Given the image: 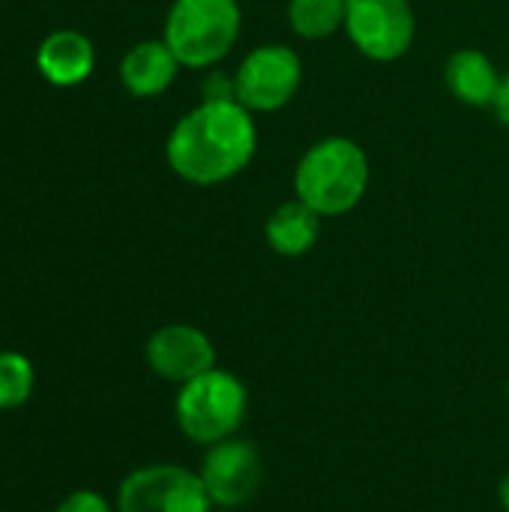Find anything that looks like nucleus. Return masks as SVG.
<instances>
[{"instance_id": "16", "label": "nucleus", "mask_w": 509, "mask_h": 512, "mask_svg": "<svg viewBox=\"0 0 509 512\" xmlns=\"http://www.w3.org/2000/svg\"><path fill=\"white\" fill-rule=\"evenodd\" d=\"M201 99L207 102H228V99H237V81H234V72H225V69H207L204 81H201Z\"/></svg>"}, {"instance_id": "5", "label": "nucleus", "mask_w": 509, "mask_h": 512, "mask_svg": "<svg viewBox=\"0 0 509 512\" xmlns=\"http://www.w3.org/2000/svg\"><path fill=\"white\" fill-rule=\"evenodd\" d=\"M345 36L372 63L402 60L417 39V12L411 0H348Z\"/></svg>"}, {"instance_id": "19", "label": "nucleus", "mask_w": 509, "mask_h": 512, "mask_svg": "<svg viewBox=\"0 0 509 512\" xmlns=\"http://www.w3.org/2000/svg\"><path fill=\"white\" fill-rule=\"evenodd\" d=\"M498 501H501L504 512H509V471L501 477V483H498Z\"/></svg>"}, {"instance_id": "9", "label": "nucleus", "mask_w": 509, "mask_h": 512, "mask_svg": "<svg viewBox=\"0 0 509 512\" xmlns=\"http://www.w3.org/2000/svg\"><path fill=\"white\" fill-rule=\"evenodd\" d=\"M144 354L156 378L180 384V387L216 369L213 339L201 327H192V324H165L153 330Z\"/></svg>"}, {"instance_id": "1", "label": "nucleus", "mask_w": 509, "mask_h": 512, "mask_svg": "<svg viewBox=\"0 0 509 512\" xmlns=\"http://www.w3.org/2000/svg\"><path fill=\"white\" fill-rule=\"evenodd\" d=\"M258 153V123L237 99L207 102L189 108L168 132V168L201 189L222 186L240 177Z\"/></svg>"}, {"instance_id": "21", "label": "nucleus", "mask_w": 509, "mask_h": 512, "mask_svg": "<svg viewBox=\"0 0 509 512\" xmlns=\"http://www.w3.org/2000/svg\"><path fill=\"white\" fill-rule=\"evenodd\" d=\"M507 402H509V384H507Z\"/></svg>"}, {"instance_id": "8", "label": "nucleus", "mask_w": 509, "mask_h": 512, "mask_svg": "<svg viewBox=\"0 0 509 512\" xmlns=\"http://www.w3.org/2000/svg\"><path fill=\"white\" fill-rule=\"evenodd\" d=\"M198 477L213 507L237 510L258 495L264 483V459L252 441L234 435L228 441L207 447Z\"/></svg>"}, {"instance_id": "6", "label": "nucleus", "mask_w": 509, "mask_h": 512, "mask_svg": "<svg viewBox=\"0 0 509 512\" xmlns=\"http://www.w3.org/2000/svg\"><path fill=\"white\" fill-rule=\"evenodd\" d=\"M237 102L252 114H273L294 102L303 84V60L285 42L255 45L234 69Z\"/></svg>"}, {"instance_id": "4", "label": "nucleus", "mask_w": 509, "mask_h": 512, "mask_svg": "<svg viewBox=\"0 0 509 512\" xmlns=\"http://www.w3.org/2000/svg\"><path fill=\"white\" fill-rule=\"evenodd\" d=\"M249 411L246 384L228 369H210L183 384L174 399V417L180 432L201 447H213L237 435Z\"/></svg>"}, {"instance_id": "10", "label": "nucleus", "mask_w": 509, "mask_h": 512, "mask_svg": "<svg viewBox=\"0 0 509 512\" xmlns=\"http://www.w3.org/2000/svg\"><path fill=\"white\" fill-rule=\"evenodd\" d=\"M36 69L54 87H78L96 69V48L81 30H54L42 39L36 51Z\"/></svg>"}, {"instance_id": "17", "label": "nucleus", "mask_w": 509, "mask_h": 512, "mask_svg": "<svg viewBox=\"0 0 509 512\" xmlns=\"http://www.w3.org/2000/svg\"><path fill=\"white\" fill-rule=\"evenodd\" d=\"M54 512H114L111 504L99 495V492H90V489H78L72 495H66L57 510Z\"/></svg>"}, {"instance_id": "2", "label": "nucleus", "mask_w": 509, "mask_h": 512, "mask_svg": "<svg viewBox=\"0 0 509 512\" xmlns=\"http://www.w3.org/2000/svg\"><path fill=\"white\" fill-rule=\"evenodd\" d=\"M369 156L348 135L312 141L294 168V198L309 204L321 219L348 216L369 192Z\"/></svg>"}, {"instance_id": "13", "label": "nucleus", "mask_w": 509, "mask_h": 512, "mask_svg": "<svg viewBox=\"0 0 509 512\" xmlns=\"http://www.w3.org/2000/svg\"><path fill=\"white\" fill-rule=\"evenodd\" d=\"M321 237V216L300 198L282 201L264 222L267 246L282 258H303Z\"/></svg>"}, {"instance_id": "18", "label": "nucleus", "mask_w": 509, "mask_h": 512, "mask_svg": "<svg viewBox=\"0 0 509 512\" xmlns=\"http://www.w3.org/2000/svg\"><path fill=\"white\" fill-rule=\"evenodd\" d=\"M492 111H495L498 123L509 129V72L504 75V78H501V90H498V96H495V105H492Z\"/></svg>"}, {"instance_id": "7", "label": "nucleus", "mask_w": 509, "mask_h": 512, "mask_svg": "<svg viewBox=\"0 0 509 512\" xmlns=\"http://www.w3.org/2000/svg\"><path fill=\"white\" fill-rule=\"evenodd\" d=\"M210 495L183 465H147L132 471L117 489V512H210Z\"/></svg>"}, {"instance_id": "11", "label": "nucleus", "mask_w": 509, "mask_h": 512, "mask_svg": "<svg viewBox=\"0 0 509 512\" xmlns=\"http://www.w3.org/2000/svg\"><path fill=\"white\" fill-rule=\"evenodd\" d=\"M180 69L165 39H141L120 60V84L135 99H156L177 81Z\"/></svg>"}, {"instance_id": "3", "label": "nucleus", "mask_w": 509, "mask_h": 512, "mask_svg": "<svg viewBox=\"0 0 509 512\" xmlns=\"http://www.w3.org/2000/svg\"><path fill=\"white\" fill-rule=\"evenodd\" d=\"M243 33L240 0H171L162 39L183 69H216Z\"/></svg>"}, {"instance_id": "15", "label": "nucleus", "mask_w": 509, "mask_h": 512, "mask_svg": "<svg viewBox=\"0 0 509 512\" xmlns=\"http://www.w3.org/2000/svg\"><path fill=\"white\" fill-rule=\"evenodd\" d=\"M36 384L33 363L18 351H0V411L21 408Z\"/></svg>"}, {"instance_id": "20", "label": "nucleus", "mask_w": 509, "mask_h": 512, "mask_svg": "<svg viewBox=\"0 0 509 512\" xmlns=\"http://www.w3.org/2000/svg\"><path fill=\"white\" fill-rule=\"evenodd\" d=\"M210 512H237V510H222V507H213Z\"/></svg>"}, {"instance_id": "12", "label": "nucleus", "mask_w": 509, "mask_h": 512, "mask_svg": "<svg viewBox=\"0 0 509 512\" xmlns=\"http://www.w3.org/2000/svg\"><path fill=\"white\" fill-rule=\"evenodd\" d=\"M501 69L480 48H456L444 63V84L450 96L468 108H492L501 90Z\"/></svg>"}, {"instance_id": "14", "label": "nucleus", "mask_w": 509, "mask_h": 512, "mask_svg": "<svg viewBox=\"0 0 509 512\" xmlns=\"http://www.w3.org/2000/svg\"><path fill=\"white\" fill-rule=\"evenodd\" d=\"M345 3L348 0H288V27L306 42L327 39L345 30Z\"/></svg>"}]
</instances>
